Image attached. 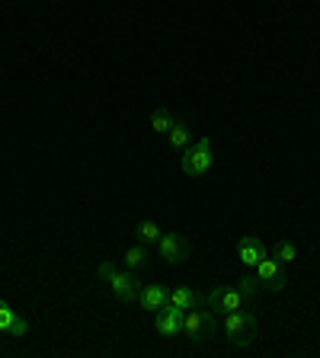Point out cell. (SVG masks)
Wrapping results in <instances>:
<instances>
[{"label":"cell","instance_id":"cell-7","mask_svg":"<svg viewBox=\"0 0 320 358\" xmlns=\"http://www.w3.org/2000/svg\"><path fill=\"white\" fill-rule=\"evenodd\" d=\"M256 278H260V288L266 291H282L285 288V268L279 259H269V256H263L260 262H256Z\"/></svg>","mask_w":320,"mask_h":358},{"label":"cell","instance_id":"cell-11","mask_svg":"<svg viewBox=\"0 0 320 358\" xmlns=\"http://www.w3.org/2000/svg\"><path fill=\"white\" fill-rule=\"evenodd\" d=\"M167 141H170V148L186 150L189 141H193V128H189L186 122H173V128L167 131Z\"/></svg>","mask_w":320,"mask_h":358},{"label":"cell","instance_id":"cell-15","mask_svg":"<svg viewBox=\"0 0 320 358\" xmlns=\"http://www.w3.org/2000/svg\"><path fill=\"white\" fill-rule=\"evenodd\" d=\"M151 128H154L157 134H167L173 128V115L167 109H154L151 112Z\"/></svg>","mask_w":320,"mask_h":358},{"label":"cell","instance_id":"cell-3","mask_svg":"<svg viewBox=\"0 0 320 358\" xmlns=\"http://www.w3.org/2000/svg\"><path fill=\"white\" fill-rule=\"evenodd\" d=\"M183 333L193 339V343H202V339H211L218 333V320L215 310L209 307H189L186 317H183Z\"/></svg>","mask_w":320,"mask_h":358},{"label":"cell","instance_id":"cell-2","mask_svg":"<svg viewBox=\"0 0 320 358\" xmlns=\"http://www.w3.org/2000/svg\"><path fill=\"white\" fill-rule=\"evenodd\" d=\"M256 333H260V327H256V317L250 310H234V313H224V336H228V343L237 345V349H244V345H250L256 339Z\"/></svg>","mask_w":320,"mask_h":358},{"label":"cell","instance_id":"cell-5","mask_svg":"<svg viewBox=\"0 0 320 358\" xmlns=\"http://www.w3.org/2000/svg\"><path fill=\"white\" fill-rule=\"evenodd\" d=\"M202 304L224 317V313H234V310H240V307H244V294H240L234 285H215V288L202 298Z\"/></svg>","mask_w":320,"mask_h":358},{"label":"cell","instance_id":"cell-12","mask_svg":"<svg viewBox=\"0 0 320 358\" xmlns=\"http://www.w3.org/2000/svg\"><path fill=\"white\" fill-rule=\"evenodd\" d=\"M122 262H125V268H144L151 262V256L144 250V243H138V246H128L125 253H122Z\"/></svg>","mask_w":320,"mask_h":358},{"label":"cell","instance_id":"cell-17","mask_svg":"<svg viewBox=\"0 0 320 358\" xmlns=\"http://www.w3.org/2000/svg\"><path fill=\"white\" fill-rule=\"evenodd\" d=\"M237 291L244 294V301L256 298V291H260V278H256V275H244V278H237Z\"/></svg>","mask_w":320,"mask_h":358},{"label":"cell","instance_id":"cell-6","mask_svg":"<svg viewBox=\"0 0 320 358\" xmlns=\"http://www.w3.org/2000/svg\"><path fill=\"white\" fill-rule=\"evenodd\" d=\"M160 256H164V262L167 266H179V262H186L189 259V250H193V243H189L183 234H176V231H167V234H160Z\"/></svg>","mask_w":320,"mask_h":358},{"label":"cell","instance_id":"cell-4","mask_svg":"<svg viewBox=\"0 0 320 358\" xmlns=\"http://www.w3.org/2000/svg\"><path fill=\"white\" fill-rule=\"evenodd\" d=\"M211 164H215V154H211L209 138H199L195 144H189L183 160H179V166H183L186 176H205V173L211 170Z\"/></svg>","mask_w":320,"mask_h":358},{"label":"cell","instance_id":"cell-19","mask_svg":"<svg viewBox=\"0 0 320 358\" xmlns=\"http://www.w3.org/2000/svg\"><path fill=\"white\" fill-rule=\"evenodd\" d=\"M26 329H29V323H26V317H20V313H16V317H13V323H10V333H7V336H16V339H20V336H26Z\"/></svg>","mask_w":320,"mask_h":358},{"label":"cell","instance_id":"cell-13","mask_svg":"<svg viewBox=\"0 0 320 358\" xmlns=\"http://www.w3.org/2000/svg\"><path fill=\"white\" fill-rule=\"evenodd\" d=\"M170 304L179 307V310H189V307H195V291L186 288V285H176L170 291Z\"/></svg>","mask_w":320,"mask_h":358},{"label":"cell","instance_id":"cell-8","mask_svg":"<svg viewBox=\"0 0 320 358\" xmlns=\"http://www.w3.org/2000/svg\"><path fill=\"white\" fill-rule=\"evenodd\" d=\"M183 317H186V310H179V307H173V304H164L157 310V333L179 336L183 333Z\"/></svg>","mask_w":320,"mask_h":358},{"label":"cell","instance_id":"cell-16","mask_svg":"<svg viewBox=\"0 0 320 358\" xmlns=\"http://www.w3.org/2000/svg\"><path fill=\"white\" fill-rule=\"evenodd\" d=\"M138 240H141V243H157V240H160V227H157L154 221H141L138 224Z\"/></svg>","mask_w":320,"mask_h":358},{"label":"cell","instance_id":"cell-18","mask_svg":"<svg viewBox=\"0 0 320 358\" xmlns=\"http://www.w3.org/2000/svg\"><path fill=\"white\" fill-rule=\"evenodd\" d=\"M16 310L7 304V301H0V336H7L10 333V323H13Z\"/></svg>","mask_w":320,"mask_h":358},{"label":"cell","instance_id":"cell-14","mask_svg":"<svg viewBox=\"0 0 320 358\" xmlns=\"http://www.w3.org/2000/svg\"><path fill=\"white\" fill-rule=\"evenodd\" d=\"M272 259H279L282 266H291V262L298 259V250H295L291 240H279V243L272 246Z\"/></svg>","mask_w":320,"mask_h":358},{"label":"cell","instance_id":"cell-1","mask_svg":"<svg viewBox=\"0 0 320 358\" xmlns=\"http://www.w3.org/2000/svg\"><path fill=\"white\" fill-rule=\"evenodd\" d=\"M97 275L109 285V291L122 301V304H134V301H138L141 282H138V275H134V268H125V272H122L116 262H103V266L97 268Z\"/></svg>","mask_w":320,"mask_h":358},{"label":"cell","instance_id":"cell-9","mask_svg":"<svg viewBox=\"0 0 320 358\" xmlns=\"http://www.w3.org/2000/svg\"><path fill=\"white\" fill-rule=\"evenodd\" d=\"M263 256H269V250L263 246L260 237H253V234L240 237V243H237V259L244 262L246 268H256V262H260Z\"/></svg>","mask_w":320,"mask_h":358},{"label":"cell","instance_id":"cell-10","mask_svg":"<svg viewBox=\"0 0 320 358\" xmlns=\"http://www.w3.org/2000/svg\"><path fill=\"white\" fill-rule=\"evenodd\" d=\"M164 304H170V291L164 285H141V291H138V307L141 310L157 313Z\"/></svg>","mask_w":320,"mask_h":358}]
</instances>
